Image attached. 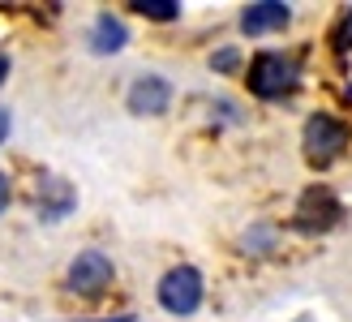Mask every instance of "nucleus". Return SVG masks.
Wrapping results in <instances>:
<instances>
[{
  "mask_svg": "<svg viewBox=\"0 0 352 322\" xmlns=\"http://www.w3.org/2000/svg\"><path fill=\"white\" fill-rule=\"evenodd\" d=\"M296 82H301V65L284 52H258L250 65V91L258 99H284L296 91Z\"/></svg>",
  "mask_w": 352,
  "mask_h": 322,
  "instance_id": "1",
  "label": "nucleus"
},
{
  "mask_svg": "<svg viewBox=\"0 0 352 322\" xmlns=\"http://www.w3.org/2000/svg\"><path fill=\"white\" fill-rule=\"evenodd\" d=\"M301 147H305V159H309L314 168L336 164V159L344 155V147H348V125H340L336 116H327V112H314L305 120Z\"/></svg>",
  "mask_w": 352,
  "mask_h": 322,
  "instance_id": "2",
  "label": "nucleus"
},
{
  "mask_svg": "<svg viewBox=\"0 0 352 322\" xmlns=\"http://www.w3.org/2000/svg\"><path fill=\"white\" fill-rule=\"evenodd\" d=\"M160 305L168 314H193L202 305V271L198 266H172L160 283Z\"/></svg>",
  "mask_w": 352,
  "mask_h": 322,
  "instance_id": "3",
  "label": "nucleus"
},
{
  "mask_svg": "<svg viewBox=\"0 0 352 322\" xmlns=\"http://www.w3.org/2000/svg\"><path fill=\"white\" fill-rule=\"evenodd\" d=\"M112 283V258L103 249H82V254L69 262V288L82 297H99Z\"/></svg>",
  "mask_w": 352,
  "mask_h": 322,
  "instance_id": "4",
  "label": "nucleus"
},
{
  "mask_svg": "<svg viewBox=\"0 0 352 322\" xmlns=\"http://www.w3.org/2000/svg\"><path fill=\"white\" fill-rule=\"evenodd\" d=\"M340 198L331 193L327 185H314L301 193V202H296V228H305V232H327V228H336L340 224Z\"/></svg>",
  "mask_w": 352,
  "mask_h": 322,
  "instance_id": "5",
  "label": "nucleus"
},
{
  "mask_svg": "<svg viewBox=\"0 0 352 322\" xmlns=\"http://www.w3.org/2000/svg\"><path fill=\"white\" fill-rule=\"evenodd\" d=\"M288 22H292V9L284 5V0H258V5H250L241 13V30L250 34V39L271 34V30H284Z\"/></svg>",
  "mask_w": 352,
  "mask_h": 322,
  "instance_id": "6",
  "label": "nucleus"
},
{
  "mask_svg": "<svg viewBox=\"0 0 352 322\" xmlns=\"http://www.w3.org/2000/svg\"><path fill=\"white\" fill-rule=\"evenodd\" d=\"M168 99H172V86L164 78H155V74L138 78L129 86V112H138V116H160V112H168Z\"/></svg>",
  "mask_w": 352,
  "mask_h": 322,
  "instance_id": "7",
  "label": "nucleus"
},
{
  "mask_svg": "<svg viewBox=\"0 0 352 322\" xmlns=\"http://www.w3.org/2000/svg\"><path fill=\"white\" fill-rule=\"evenodd\" d=\"M125 43H129L125 22H120L116 13H99V17H95V26H91V47L99 52V56H112V52H120Z\"/></svg>",
  "mask_w": 352,
  "mask_h": 322,
  "instance_id": "8",
  "label": "nucleus"
},
{
  "mask_svg": "<svg viewBox=\"0 0 352 322\" xmlns=\"http://www.w3.org/2000/svg\"><path fill=\"white\" fill-rule=\"evenodd\" d=\"M74 189H69V181H60V176H52V181H43L39 189V215L43 219H65L69 211H74Z\"/></svg>",
  "mask_w": 352,
  "mask_h": 322,
  "instance_id": "9",
  "label": "nucleus"
},
{
  "mask_svg": "<svg viewBox=\"0 0 352 322\" xmlns=\"http://www.w3.org/2000/svg\"><path fill=\"white\" fill-rule=\"evenodd\" d=\"M133 9L151 17V22H172V17H181V5L176 0H133Z\"/></svg>",
  "mask_w": 352,
  "mask_h": 322,
  "instance_id": "10",
  "label": "nucleus"
},
{
  "mask_svg": "<svg viewBox=\"0 0 352 322\" xmlns=\"http://www.w3.org/2000/svg\"><path fill=\"white\" fill-rule=\"evenodd\" d=\"M210 65H215L219 74H228V69H236V65H241V56H236V47H223V52H219V56L210 61Z\"/></svg>",
  "mask_w": 352,
  "mask_h": 322,
  "instance_id": "11",
  "label": "nucleus"
},
{
  "mask_svg": "<svg viewBox=\"0 0 352 322\" xmlns=\"http://www.w3.org/2000/svg\"><path fill=\"white\" fill-rule=\"evenodd\" d=\"M336 39H340V47H344V52L352 47V9H348V17H344V26H340V34H336Z\"/></svg>",
  "mask_w": 352,
  "mask_h": 322,
  "instance_id": "12",
  "label": "nucleus"
},
{
  "mask_svg": "<svg viewBox=\"0 0 352 322\" xmlns=\"http://www.w3.org/2000/svg\"><path fill=\"white\" fill-rule=\"evenodd\" d=\"M9 193H13V189H9V176H5V172H0V211H5V206H9Z\"/></svg>",
  "mask_w": 352,
  "mask_h": 322,
  "instance_id": "13",
  "label": "nucleus"
},
{
  "mask_svg": "<svg viewBox=\"0 0 352 322\" xmlns=\"http://www.w3.org/2000/svg\"><path fill=\"white\" fill-rule=\"evenodd\" d=\"M5 138H9V112L0 107V142H5Z\"/></svg>",
  "mask_w": 352,
  "mask_h": 322,
  "instance_id": "14",
  "label": "nucleus"
},
{
  "mask_svg": "<svg viewBox=\"0 0 352 322\" xmlns=\"http://www.w3.org/2000/svg\"><path fill=\"white\" fill-rule=\"evenodd\" d=\"M5 78H9V56L0 52V86H5Z\"/></svg>",
  "mask_w": 352,
  "mask_h": 322,
  "instance_id": "15",
  "label": "nucleus"
}]
</instances>
